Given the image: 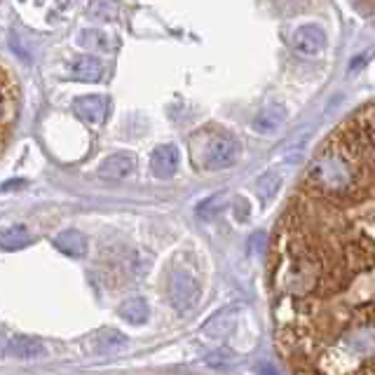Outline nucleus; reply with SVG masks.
<instances>
[{
	"mask_svg": "<svg viewBox=\"0 0 375 375\" xmlns=\"http://www.w3.org/2000/svg\"><path fill=\"white\" fill-rule=\"evenodd\" d=\"M55 247L61 251V254H66L68 258H82L87 254L89 244H87V237L78 233V230H64L55 237Z\"/></svg>",
	"mask_w": 375,
	"mask_h": 375,
	"instance_id": "obj_12",
	"label": "nucleus"
},
{
	"mask_svg": "<svg viewBox=\"0 0 375 375\" xmlns=\"http://www.w3.org/2000/svg\"><path fill=\"white\" fill-rule=\"evenodd\" d=\"M167 293H169L172 308L179 312V315H188V312L195 310V305L200 303V296H202L200 279H197V274L193 270L179 265L169 272Z\"/></svg>",
	"mask_w": 375,
	"mask_h": 375,
	"instance_id": "obj_4",
	"label": "nucleus"
},
{
	"mask_svg": "<svg viewBox=\"0 0 375 375\" xmlns=\"http://www.w3.org/2000/svg\"><path fill=\"white\" fill-rule=\"evenodd\" d=\"M106 66L96 57H80L71 64V78L80 82H99L103 78Z\"/></svg>",
	"mask_w": 375,
	"mask_h": 375,
	"instance_id": "obj_13",
	"label": "nucleus"
},
{
	"mask_svg": "<svg viewBox=\"0 0 375 375\" xmlns=\"http://www.w3.org/2000/svg\"><path fill=\"white\" fill-rule=\"evenodd\" d=\"M94 347L103 354H111V352H120L127 347V338L120 331H113V328H103L94 335Z\"/></svg>",
	"mask_w": 375,
	"mask_h": 375,
	"instance_id": "obj_17",
	"label": "nucleus"
},
{
	"mask_svg": "<svg viewBox=\"0 0 375 375\" xmlns=\"http://www.w3.org/2000/svg\"><path fill=\"white\" fill-rule=\"evenodd\" d=\"M118 315L120 319H125L127 324H134V326H141L148 321L150 317V308L148 303L143 301V298H129L118 308Z\"/></svg>",
	"mask_w": 375,
	"mask_h": 375,
	"instance_id": "obj_15",
	"label": "nucleus"
},
{
	"mask_svg": "<svg viewBox=\"0 0 375 375\" xmlns=\"http://www.w3.org/2000/svg\"><path fill=\"white\" fill-rule=\"evenodd\" d=\"M7 342H10V338H5V333L0 331V357H7Z\"/></svg>",
	"mask_w": 375,
	"mask_h": 375,
	"instance_id": "obj_21",
	"label": "nucleus"
},
{
	"mask_svg": "<svg viewBox=\"0 0 375 375\" xmlns=\"http://www.w3.org/2000/svg\"><path fill=\"white\" fill-rule=\"evenodd\" d=\"M30 244V233L26 225H10L0 230V247L5 251H14Z\"/></svg>",
	"mask_w": 375,
	"mask_h": 375,
	"instance_id": "obj_16",
	"label": "nucleus"
},
{
	"mask_svg": "<svg viewBox=\"0 0 375 375\" xmlns=\"http://www.w3.org/2000/svg\"><path fill=\"white\" fill-rule=\"evenodd\" d=\"M291 45L305 57L319 55V52L326 47V33H324V28L317 24H305L301 28H296L293 38H291Z\"/></svg>",
	"mask_w": 375,
	"mask_h": 375,
	"instance_id": "obj_7",
	"label": "nucleus"
},
{
	"mask_svg": "<svg viewBox=\"0 0 375 375\" xmlns=\"http://www.w3.org/2000/svg\"><path fill=\"white\" fill-rule=\"evenodd\" d=\"M237 319H240V305H228V308L218 310L211 319L204 321L200 328V338L206 345H220L233 333Z\"/></svg>",
	"mask_w": 375,
	"mask_h": 375,
	"instance_id": "obj_5",
	"label": "nucleus"
},
{
	"mask_svg": "<svg viewBox=\"0 0 375 375\" xmlns=\"http://www.w3.org/2000/svg\"><path fill=\"white\" fill-rule=\"evenodd\" d=\"M179 162H181L179 148H176L174 143H162L150 152V174L155 176V179L167 181L176 174V169H179Z\"/></svg>",
	"mask_w": 375,
	"mask_h": 375,
	"instance_id": "obj_6",
	"label": "nucleus"
},
{
	"mask_svg": "<svg viewBox=\"0 0 375 375\" xmlns=\"http://www.w3.org/2000/svg\"><path fill=\"white\" fill-rule=\"evenodd\" d=\"M281 188V176L277 172H265L260 179L256 181V193L263 202L272 200L277 195V190Z\"/></svg>",
	"mask_w": 375,
	"mask_h": 375,
	"instance_id": "obj_18",
	"label": "nucleus"
},
{
	"mask_svg": "<svg viewBox=\"0 0 375 375\" xmlns=\"http://www.w3.org/2000/svg\"><path fill=\"white\" fill-rule=\"evenodd\" d=\"M106 111H108V103H106L103 96L99 94H89V96H80L73 101V113L78 116L82 122L87 125H101L106 120Z\"/></svg>",
	"mask_w": 375,
	"mask_h": 375,
	"instance_id": "obj_10",
	"label": "nucleus"
},
{
	"mask_svg": "<svg viewBox=\"0 0 375 375\" xmlns=\"http://www.w3.org/2000/svg\"><path fill=\"white\" fill-rule=\"evenodd\" d=\"M21 186H26V181H7V183H3V193H7V190H17V188H21Z\"/></svg>",
	"mask_w": 375,
	"mask_h": 375,
	"instance_id": "obj_20",
	"label": "nucleus"
},
{
	"mask_svg": "<svg viewBox=\"0 0 375 375\" xmlns=\"http://www.w3.org/2000/svg\"><path fill=\"white\" fill-rule=\"evenodd\" d=\"M7 357L17 359V362L40 359L45 357V345L40 340L28 338V335H17V338H10V342H7Z\"/></svg>",
	"mask_w": 375,
	"mask_h": 375,
	"instance_id": "obj_11",
	"label": "nucleus"
},
{
	"mask_svg": "<svg viewBox=\"0 0 375 375\" xmlns=\"http://www.w3.org/2000/svg\"><path fill=\"white\" fill-rule=\"evenodd\" d=\"M19 85L12 68L0 59V157L12 141L19 120Z\"/></svg>",
	"mask_w": 375,
	"mask_h": 375,
	"instance_id": "obj_3",
	"label": "nucleus"
},
{
	"mask_svg": "<svg viewBox=\"0 0 375 375\" xmlns=\"http://www.w3.org/2000/svg\"><path fill=\"white\" fill-rule=\"evenodd\" d=\"M284 122H286V106H281V103H267L263 106L254 120H251V129H254L256 134H274V132H279L281 127H284Z\"/></svg>",
	"mask_w": 375,
	"mask_h": 375,
	"instance_id": "obj_8",
	"label": "nucleus"
},
{
	"mask_svg": "<svg viewBox=\"0 0 375 375\" xmlns=\"http://www.w3.org/2000/svg\"><path fill=\"white\" fill-rule=\"evenodd\" d=\"M242 155V145L233 134L218 132V129H206L195 139H190V159L197 169L204 172H223L237 164Z\"/></svg>",
	"mask_w": 375,
	"mask_h": 375,
	"instance_id": "obj_2",
	"label": "nucleus"
},
{
	"mask_svg": "<svg viewBox=\"0 0 375 375\" xmlns=\"http://www.w3.org/2000/svg\"><path fill=\"white\" fill-rule=\"evenodd\" d=\"M305 183L312 193L321 195L326 204L357 202L364 190V167L342 145L331 139L308 167Z\"/></svg>",
	"mask_w": 375,
	"mask_h": 375,
	"instance_id": "obj_1",
	"label": "nucleus"
},
{
	"mask_svg": "<svg viewBox=\"0 0 375 375\" xmlns=\"http://www.w3.org/2000/svg\"><path fill=\"white\" fill-rule=\"evenodd\" d=\"M136 172V157L132 152H116L99 164V176L108 181H125Z\"/></svg>",
	"mask_w": 375,
	"mask_h": 375,
	"instance_id": "obj_9",
	"label": "nucleus"
},
{
	"mask_svg": "<svg viewBox=\"0 0 375 375\" xmlns=\"http://www.w3.org/2000/svg\"><path fill=\"white\" fill-rule=\"evenodd\" d=\"M78 45H80V47H87V50L101 52V55H111V52L118 47V43L113 40L111 35H106L103 30H96V28L82 30L80 38H78Z\"/></svg>",
	"mask_w": 375,
	"mask_h": 375,
	"instance_id": "obj_14",
	"label": "nucleus"
},
{
	"mask_svg": "<svg viewBox=\"0 0 375 375\" xmlns=\"http://www.w3.org/2000/svg\"><path fill=\"white\" fill-rule=\"evenodd\" d=\"M223 200H225V195H216V197H209V200L200 202V206H197V216L200 218H213L220 209H223V206H220Z\"/></svg>",
	"mask_w": 375,
	"mask_h": 375,
	"instance_id": "obj_19",
	"label": "nucleus"
}]
</instances>
